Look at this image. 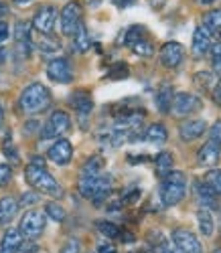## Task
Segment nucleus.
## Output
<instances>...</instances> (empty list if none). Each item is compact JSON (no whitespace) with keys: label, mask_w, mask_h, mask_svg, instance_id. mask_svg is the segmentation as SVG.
<instances>
[{"label":"nucleus","mask_w":221,"mask_h":253,"mask_svg":"<svg viewBox=\"0 0 221 253\" xmlns=\"http://www.w3.org/2000/svg\"><path fill=\"white\" fill-rule=\"evenodd\" d=\"M209 142L221 146V120H217L211 128H209Z\"/></svg>","instance_id":"nucleus-37"},{"label":"nucleus","mask_w":221,"mask_h":253,"mask_svg":"<svg viewBox=\"0 0 221 253\" xmlns=\"http://www.w3.org/2000/svg\"><path fill=\"white\" fill-rule=\"evenodd\" d=\"M203 27L211 35H221V8L219 10H209L203 16Z\"/></svg>","instance_id":"nucleus-30"},{"label":"nucleus","mask_w":221,"mask_h":253,"mask_svg":"<svg viewBox=\"0 0 221 253\" xmlns=\"http://www.w3.org/2000/svg\"><path fill=\"white\" fill-rule=\"evenodd\" d=\"M37 199H39L37 193H27V195H23V199L18 201V205H33V203H37Z\"/></svg>","instance_id":"nucleus-42"},{"label":"nucleus","mask_w":221,"mask_h":253,"mask_svg":"<svg viewBox=\"0 0 221 253\" xmlns=\"http://www.w3.org/2000/svg\"><path fill=\"white\" fill-rule=\"evenodd\" d=\"M51 105V93L49 89L43 85V83L35 81L31 85H27L20 93V99H18V108L20 112H25L29 116H35V114H41L45 112Z\"/></svg>","instance_id":"nucleus-2"},{"label":"nucleus","mask_w":221,"mask_h":253,"mask_svg":"<svg viewBox=\"0 0 221 253\" xmlns=\"http://www.w3.org/2000/svg\"><path fill=\"white\" fill-rule=\"evenodd\" d=\"M90 47H92L90 33H87L85 25L81 23V25H79V29H77V31H75V35H73V49H75L77 53H85V51H90Z\"/></svg>","instance_id":"nucleus-27"},{"label":"nucleus","mask_w":221,"mask_h":253,"mask_svg":"<svg viewBox=\"0 0 221 253\" xmlns=\"http://www.w3.org/2000/svg\"><path fill=\"white\" fill-rule=\"evenodd\" d=\"M81 23H83L81 20V4L77 2V0L67 2L61 10V31H63V35L73 37Z\"/></svg>","instance_id":"nucleus-8"},{"label":"nucleus","mask_w":221,"mask_h":253,"mask_svg":"<svg viewBox=\"0 0 221 253\" xmlns=\"http://www.w3.org/2000/svg\"><path fill=\"white\" fill-rule=\"evenodd\" d=\"M172 164H174V158L170 152H161L157 158H154V170L161 178H165L170 170H172Z\"/></svg>","instance_id":"nucleus-26"},{"label":"nucleus","mask_w":221,"mask_h":253,"mask_svg":"<svg viewBox=\"0 0 221 253\" xmlns=\"http://www.w3.org/2000/svg\"><path fill=\"white\" fill-rule=\"evenodd\" d=\"M172 85L170 83H161V87L154 95V103H157V108L161 114H170V105H172Z\"/></svg>","instance_id":"nucleus-20"},{"label":"nucleus","mask_w":221,"mask_h":253,"mask_svg":"<svg viewBox=\"0 0 221 253\" xmlns=\"http://www.w3.org/2000/svg\"><path fill=\"white\" fill-rule=\"evenodd\" d=\"M14 2H16V4H20V6H23V4H31L33 0H14Z\"/></svg>","instance_id":"nucleus-45"},{"label":"nucleus","mask_w":221,"mask_h":253,"mask_svg":"<svg viewBox=\"0 0 221 253\" xmlns=\"http://www.w3.org/2000/svg\"><path fill=\"white\" fill-rule=\"evenodd\" d=\"M37 47H39L41 53H45V55H55V53L61 51V43L57 39H53L51 35H43L41 41L37 43Z\"/></svg>","instance_id":"nucleus-32"},{"label":"nucleus","mask_w":221,"mask_h":253,"mask_svg":"<svg viewBox=\"0 0 221 253\" xmlns=\"http://www.w3.org/2000/svg\"><path fill=\"white\" fill-rule=\"evenodd\" d=\"M45 223H47L45 213H41L37 209H31L23 215V219H20L18 231L25 239H37V237H41L43 231H45Z\"/></svg>","instance_id":"nucleus-6"},{"label":"nucleus","mask_w":221,"mask_h":253,"mask_svg":"<svg viewBox=\"0 0 221 253\" xmlns=\"http://www.w3.org/2000/svg\"><path fill=\"white\" fill-rule=\"evenodd\" d=\"M61 253H81V243L75 237H71V239H67V243L63 245Z\"/></svg>","instance_id":"nucleus-38"},{"label":"nucleus","mask_w":221,"mask_h":253,"mask_svg":"<svg viewBox=\"0 0 221 253\" xmlns=\"http://www.w3.org/2000/svg\"><path fill=\"white\" fill-rule=\"evenodd\" d=\"M207 132V122L203 118H197V120H187L181 124L179 128V136L183 142H193L197 138H201Z\"/></svg>","instance_id":"nucleus-16"},{"label":"nucleus","mask_w":221,"mask_h":253,"mask_svg":"<svg viewBox=\"0 0 221 253\" xmlns=\"http://www.w3.org/2000/svg\"><path fill=\"white\" fill-rule=\"evenodd\" d=\"M47 77L55 83H71L73 81V67L65 57L51 59L47 63Z\"/></svg>","instance_id":"nucleus-9"},{"label":"nucleus","mask_w":221,"mask_h":253,"mask_svg":"<svg viewBox=\"0 0 221 253\" xmlns=\"http://www.w3.org/2000/svg\"><path fill=\"white\" fill-rule=\"evenodd\" d=\"M213 35L201 25V27H197L195 33H193V45H191V51H193V57L195 59H201L209 53L211 45H213Z\"/></svg>","instance_id":"nucleus-13"},{"label":"nucleus","mask_w":221,"mask_h":253,"mask_svg":"<svg viewBox=\"0 0 221 253\" xmlns=\"http://www.w3.org/2000/svg\"><path fill=\"white\" fill-rule=\"evenodd\" d=\"M12 178V168L8 164H0V186L8 184Z\"/></svg>","instance_id":"nucleus-39"},{"label":"nucleus","mask_w":221,"mask_h":253,"mask_svg":"<svg viewBox=\"0 0 221 253\" xmlns=\"http://www.w3.org/2000/svg\"><path fill=\"white\" fill-rule=\"evenodd\" d=\"M211 67H213V73L217 77H221V43H215L211 45Z\"/></svg>","instance_id":"nucleus-36"},{"label":"nucleus","mask_w":221,"mask_h":253,"mask_svg":"<svg viewBox=\"0 0 221 253\" xmlns=\"http://www.w3.org/2000/svg\"><path fill=\"white\" fill-rule=\"evenodd\" d=\"M144 140L150 144H165L168 140V132L163 124H150L144 132Z\"/></svg>","instance_id":"nucleus-24"},{"label":"nucleus","mask_w":221,"mask_h":253,"mask_svg":"<svg viewBox=\"0 0 221 253\" xmlns=\"http://www.w3.org/2000/svg\"><path fill=\"white\" fill-rule=\"evenodd\" d=\"M14 37H16V49H18V55L23 59H29L31 55V49H33V41H31V25L20 20L16 23V29H14Z\"/></svg>","instance_id":"nucleus-15"},{"label":"nucleus","mask_w":221,"mask_h":253,"mask_svg":"<svg viewBox=\"0 0 221 253\" xmlns=\"http://www.w3.org/2000/svg\"><path fill=\"white\" fill-rule=\"evenodd\" d=\"M71 105L75 108V112L79 114L81 122H83V120H87V116H90V114H92V110H94L92 95L87 93V91H83V89H79V91H75V93L71 95Z\"/></svg>","instance_id":"nucleus-17"},{"label":"nucleus","mask_w":221,"mask_h":253,"mask_svg":"<svg viewBox=\"0 0 221 253\" xmlns=\"http://www.w3.org/2000/svg\"><path fill=\"white\" fill-rule=\"evenodd\" d=\"M96 229L104 235V239H122V241H132V239H134L130 233H126L124 229H120L118 225L110 223V221H98Z\"/></svg>","instance_id":"nucleus-18"},{"label":"nucleus","mask_w":221,"mask_h":253,"mask_svg":"<svg viewBox=\"0 0 221 253\" xmlns=\"http://www.w3.org/2000/svg\"><path fill=\"white\" fill-rule=\"evenodd\" d=\"M87 2H90V4H92V6H98V4H100V2H102V0H87Z\"/></svg>","instance_id":"nucleus-46"},{"label":"nucleus","mask_w":221,"mask_h":253,"mask_svg":"<svg viewBox=\"0 0 221 253\" xmlns=\"http://www.w3.org/2000/svg\"><path fill=\"white\" fill-rule=\"evenodd\" d=\"M195 201H197V205L201 207V209H211V207H215V195L209 191V188H207L201 180L195 182Z\"/></svg>","instance_id":"nucleus-22"},{"label":"nucleus","mask_w":221,"mask_h":253,"mask_svg":"<svg viewBox=\"0 0 221 253\" xmlns=\"http://www.w3.org/2000/svg\"><path fill=\"white\" fill-rule=\"evenodd\" d=\"M77 188L85 199H90L96 207H100L110 195H112V176L104 174V172L98 176H79Z\"/></svg>","instance_id":"nucleus-3"},{"label":"nucleus","mask_w":221,"mask_h":253,"mask_svg":"<svg viewBox=\"0 0 221 253\" xmlns=\"http://www.w3.org/2000/svg\"><path fill=\"white\" fill-rule=\"evenodd\" d=\"M144 37H148V33H146V29H144L142 25H132V27L126 31L124 43H126V47H132V45L136 43V41H140V39H144Z\"/></svg>","instance_id":"nucleus-33"},{"label":"nucleus","mask_w":221,"mask_h":253,"mask_svg":"<svg viewBox=\"0 0 221 253\" xmlns=\"http://www.w3.org/2000/svg\"><path fill=\"white\" fill-rule=\"evenodd\" d=\"M219 154H221V146H217L213 142H205L203 148H199V152H197V162L203 166H213L219 162Z\"/></svg>","instance_id":"nucleus-19"},{"label":"nucleus","mask_w":221,"mask_h":253,"mask_svg":"<svg viewBox=\"0 0 221 253\" xmlns=\"http://www.w3.org/2000/svg\"><path fill=\"white\" fill-rule=\"evenodd\" d=\"M211 95H213V101H215L217 105H221V77L217 79V83L213 85V89H211Z\"/></svg>","instance_id":"nucleus-41"},{"label":"nucleus","mask_w":221,"mask_h":253,"mask_svg":"<svg viewBox=\"0 0 221 253\" xmlns=\"http://www.w3.org/2000/svg\"><path fill=\"white\" fill-rule=\"evenodd\" d=\"M25 178H27L29 186H33L35 193L47 195V197H51V199H61V197L65 195L63 186L47 172V168L41 166V164L29 162V166L25 168Z\"/></svg>","instance_id":"nucleus-1"},{"label":"nucleus","mask_w":221,"mask_h":253,"mask_svg":"<svg viewBox=\"0 0 221 253\" xmlns=\"http://www.w3.org/2000/svg\"><path fill=\"white\" fill-rule=\"evenodd\" d=\"M172 241L179 247L181 253H203V245L199 241V237H195L193 231L189 229H174L172 231Z\"/></svg>","instance_id":"nucleus-10"},{"label":"nucleus","mask_w":221,"mask_h":253,"mask_svg":"<svg viewBox=\"0 0 221 253\" xmlns=\"http://www.w3.org/2000/svg\"><path fill=\"white\" fill-rule=\"evenodd\" d=\"M18 201L14 197H2L0 199V223H8L14 219L16 211H18Z\"/></svg>","instance_id":"nucleus-23"},{"label":"nucleus","mask_w":221,"mask_h":253,"mask_svg":"<svg viewBox=\"0 0 221 253\" xmlns=\"http://www.w3.org/2000/svg\"><path fill=\"white\" fill-rule=\"evenodd\" d=\"M211 2H215V0H201V4H211Z\"/></svg>","instance_id":"nucleus-48"},{"label":"nucleus","mask_w":221,"mask_h":253,"mask_svg":"<svg viewBox=\"0 0 221 253\" xmlns=\"http://www.w3.org/2000/svg\"><path fill=\"white\" fill-rule=\"evenodd\" d=\"M2 120H4V110H2V105H0V124H2Z\"/></svg>","instance_id":"nucleus-47"},{"label":"nucleus","mask_w":221,"mask_h":253,"mask_svg":"<svg viewBox=\"0 0 221 253\" xmlns=\"http://www.w3.org/2000/svg\"><path fill=\"white\" fill-rule=\"evenodd\" d=\"M203 184L209 188L215 197L221 195V168H213V170H209L203 176Z\"/></svg>","instance_id":"nucleus-31"},{"label":"nucleus","mask_w":221,"mask_h":253,"mask_svg":"<svg viewBox=\"0 0 221 253\" xmlns=\"http://www.w3.org/2000/svg\"><path fill=\"white\" fill-rule=\"evenodd\" d=\"M47 156H49L51 162H55V164H59V166H65V164H69L71 158H73V146H71L69 140L59 138V140L51 146V148H49Z\"/></svg>","instance_id":"nucleus-14"},{"label":"nucleus","mask_w":221,"mask_h":253,"mask_svg":"<svg viewBox=\"0 0 221 253\" xmlns=\"http://www.w3.org/2000/svg\"><path fill=\"white\" fill-rule=\"evenodd\" d=\"M130 49H132V53H136L138 57H150V55L154 53V49H152V43L148 41V37H144V39L136 41V43L132 45Z\"/></svg>","instance_id":"nucleus-35"},{"label":"nucleus","mask_w":221,"mask_h":253,"mask_svg":"<svg viewBox=\"0 0 221 253\" xmlns=\"http://www.w3.org/2000/svg\"><path fill=\"white\" fill-rule=\"evenodd\" d=\"M217 75H213L211 71H199V73H195V87L197 89H201V91H211L213 89V85L217 83Z\"/></svg>","instance_id":"nucleus-29"},{"label":"nucleus","mask_w":221,"mask_h":253,"mask_svg":"<svg viewBox=\"0 0 221 253\" xmlns=\"http://www.w3.org/2000/svg\"><path fill=\"white\" fill-rule=\"evenodd\" d=\"M55 20H57V8L55 6H41L33 18V27L41 35H51L55 29Z\"/></svg>","instance_id":"nucleus-12"},{"label":"nucleus","mask_w":221,"mask_h":253,"mask_svg":"<svg viewBox=\"0 0 221 253\" xmlns=\"http://www.w3.org/2000/svg\"><path fill=\"white\" fill-rule=\"evenodd\" d=\"M215 253H221V249H215Z\"/></svg>","instance_id":"nucleus-49"},{"label":"nucleus","mask_w":221,"mask_h":253,"mask_svg":"<svg viewBox=\"0 0 221 253\" xmlns=\"http://www.w3.org/2000/svg\"><path fill=\"white\" fill-rule=\"evenodd\" d=\"M45 215H47L51 221H55V223H63L65 217H67L65 209H63L61 205H57V203H47V205H45Z\"/></svg>","instance_id":"nucleus-34"},{"label":"nucleus","mask_w":221,"mask_h":253,"mask_svg":"<svg viewBox=\"0 0 221 253\" xmlns=\"http://www.w3.org/2000/svg\"><path fill=\"white\" fill-rule=\"evenodd\" d=\"M8 37H10V27L6 23H0V45H2Z\"/></svg>","instance_id":"nucleus-43"},{"label":"nucleus","mask_w":221,"mask_h":253,"mask_svg":"<svg viewBox=\"0 0 221 253\" xmlns=\"http://www.w3.org/2000/svg\"><path fill=\"white\" fill-rule=\"evenodd\" d=\"M161 201L165 207H174L179 205L185 195H187V176L185 172L179 170H170L163 180H161Z\"/></svg>","instance_id":"nucleus-4"},{"label":"nucleus","mask_w":221,"mask_h":253,"mask_svg":"<svg viewBox=\"0 0 221 253\" xmlns=\"http://www.w3.org/2000/svg\"><path fill=\"white\" fill-rule=\"evenodd\" d=\"M201 108H203V101H201V97H197L195 93H176L172 97L170 112L176 118H185V116H191V114L199 112Z\"/></svg>","instance_id":"nucleus-7"},{"label":"nucleus","mask_w":221,"mask_h":253,"mask_svg":"<svg viewBox=\"0 0 221 253\" xmlns=\"http://www.w3.org/2000/svg\"><path fill=\"white\" fill-rule=\"evenodd\" d=\"M197 221H199V231H201V235L203 237H211L213 231H215V223H213V217L209 213V209H199Z\"/></svg>","instance_id":"nucleus-25"},{"label":"nucleus","mask_w":221,"mask_h":253,"mask_svg":"<svg viewBox=\"0 0 221 253\" xmlns=\"http://www.w3.org/2000/svg\"><path fill=\"white\" fill-rule=\"evenodd\" d=\"M8 14V6L4 2H0V16H6Z\"/></svg>","instance_id":"nucleus-44"},{"label":"nucleus","mask_w":221,"mask_h":253,"mask_svg":"<svg viewBox=\"0 0 221 253\" xmlns=\"http://www.w3.org/2000/svg\"><path fill=\"white\" fill-rule=\"evenodd\" d=\"M104 172V158L102 156H90L81 166V174L79 176H98Z\"/></svg>","instance_id":"nucleus-28"},{"label":"nucleus","mask_w":221,"mask_h":253,"mask_svg":"<svg viewBox=\"0 0 221 253\" xmlns=\"http://www.w3.org/2000/svg\"><path fill=\"white\" fill-rule=\"evenodd\" d=\"M71 130V118L67 112H53L49 116V120L43 126V132H41V138L43 140H57V138H63Z\"/></svg>","instance_id":"nucleus-5"},{"label":"nucleus","mask_w":221,"mask_h":253,"mask_svg":"<svg viewBox=\"0 0 221 253\" xmlns=\"http://www.w3.org/2000/svg\"><path fill=\"white\" fill-rule=\"evenodd\" d=\"M110 77H112V79H124V77H128V67L126 65H118L114 69H110Z\"/></svg>","instance_id":"nucleus-40"},{"label":"nucleus","mask_w":221,"mask_h":253,"mask_svg":"<svg viewBox=\"0 0 221 253\" xmlns=\"http://www.w3.org/2000/svg\"><path fill=\"white\" fill-rule=\"evenodd\" d=\"M23 235H20L18 229H8L4 237H2V245H0V253H18V249L23 247Z\"/></svg>","instance_id":"nucleus-21"},{"label":"nucleus","mask_w":221,"mask_h":253,"mask_svg":"<svg viewBox=\"0 0 221 253\" xmlns=\"http://www.w3.org/2000/svg\"><path fill=\"white\" fill-rule=\"evenodd\" d=\"M183 57H185V49L181 43H176V41H168V43H165L159 51V59L166 69L179 67L183 63Z\"/></svg>","instance_id":"nucleus-11"}]
</instances>
